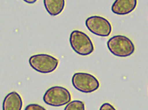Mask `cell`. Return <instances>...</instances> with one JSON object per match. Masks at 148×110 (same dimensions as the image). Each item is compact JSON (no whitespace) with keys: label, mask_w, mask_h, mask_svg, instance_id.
Masks as SVG:
<instances>
[{"label":"cell","mask_w":148,"mask_h":110,"mask_svg":"<svg viewBox=\"0 0 148 110\" xmlns=\"http://www.w3.org/2000/svg\"><path fill=\"white\" fill-rule=\"evenodd\" d=\"M22 107L21 97L16 92L8 94L3 102V110H21Z\"/></svg>","instance_id":"obj_8"},{"label":"cell","mask_w":148,"mask_h":110,"mask_svg":"<svg viewBox=\"0 0 148 110\" xmlns=\"http://www.w3.org/2000/svg\"><path fill=\"white\" fill-rule=\"evenodd\" d=\"M85 25L90 32L100 37H108L112 32V26L110 22L99 16L88 17L85 21Z\"/></svg>","instance_id":"obj_6"},{"label":"cell","mask_w":148,"mask_h":110,"mask_svg":"<svg viewBox=\"0 0 148 110\" xmlns=\"http://www.w3.org/2000/svg\"><path fill=\"white\" fill-rule=\"evenodd\" d=\"M24 110H47L41 105L37 104H31L26 106Z\"/></svg>","instance_id":"obj_11"},{"label":"cell","mask_w":148,"mask_h":110,"mask_svg":"<svg viewBox=\"0 0 148 110\" xmlns=\"http://www.w3.org/2000/svg\"><path fill=\"white\" fill-rule=\"evenodd\" d=\"M72 99L71 93L65 87L56 86L49 88L45 92L43 100L46 104L59 107L67 104Z\"/></svg>","instance_id":"obj_3"},{"label":"cell","mask_w":148,"mask_h":110,"mask_svg":"<svg viewBox=\"0 0 148 110\" xmlns=\"http://www.w3.org/2000/svg\"><path fill=\"white\" fill-rule=\"evenodd\" d=\"M137 4V0H115L111 7L114 13L125 15L133 12Z\"/></svg>","instance_id":"obj_7"},{"label":"cell","mask_w":148,"mask_h":110,"mask_svg":"<svg viewBox=\"0 0 148 110\" xmlns=\"http://www.w3.org/2000/svg\"><path fill=\"white\" fill-rule=\"evenodd\" d=\"M72 81L74 87L83 93L94 92L100 86V82L97 78L88 73H76L72 78Z\"/></svg>","instance_id":"obj_5"},{"label":"cell","mask_w":148,"mask_h":110,"mask_svg":"<svg viewBox=\"0 0 148 110\" xmlns=\"http://www.w3.org/2000/svg\"><path fill=\"white\" fill-rule=\"evenodd\" d=\"M69 42L73 50L79 55H90L95 50L94 44L90 37L79 30H74L71 32Z\"/></svg>","instance_id":"obj_2"},{"label":"cell","mask_w":148,"mask_h":110,"mask_svg":"<svg viewBox=\"0 0 148 110\" xmlns=\"http://www.w3.org/2000/svg\"><path fill=\"white\" fill-rule=\"evenodd\" d=\"M44 7L47 12L52 16H56L63 11L65 0H43Z\"/></svg>","instance_id":"obj_9"},{"label":"cell","mask_w":148,"mask_h":110,"mask_svg":"<svg viewBox=\"0 0 148 110\" xmlns=\"http://www.w3.org/2000/svg\"><path fill=\"white\" fill-rule=\"evenodd\" d=\"M23 1L29 4H33V3H35L37 0H23Z\"/></svg>","instance_id":"obj_13"},{"label":"cell","mask_w":148,"mask_h":110,"mask_svg":"<svg viewBox=\"0 0 148 110\" xmlns=\"http://www.w3.org/2000/svg\"><path fill=\"white\" fill-rule=\"evenodd\" d=\"M99 110H116L115 108L109 103H104L100 107Z\"/></svg>","instance_id":"obj_12"},{"label":"cell","mask_w":148,"mask_h":110,"mask_svg":"<svg viewBox=\"0 0 148 110\" xmlns=\"http://www.w3.org/2000/svg\"><path fill=\"white\" fill-rule=\"evenodd\" d=\"M107 47L111 53L120 57H128L135 51L132 40L122 35H115L110 38L107 42Z\"/></svg>","instance_id":"obj_1"},{"label":"cell","mask_w":148,"mask_h":110,"mask_svg":"<svg viewBox=\"0 0 148 110\" xmlns=\"http://www.w3.org/2000/svg\"><path fill=\"white\" fill-rule=\"evenodd\" d=\"M29 62L30 66L36 72L49 74L55 71L59 65V61L49 54H38L31 56Z\"/></svg>","instance_id":"obj_4"},{"label":"cell","mask_w":148,"mask_h":110,"mask_svg":"<svg viewBox=\"0 0 148 110\" xmlns=\"http://www.w3.org/2000/svg\"><path fill=\"white\" fill-rule=\"evenodd\" d=\"M64 110H85V105L82 101L74 100L69 103Z\"/></svg>","instance_id":"obj_10"}]
</instances>
